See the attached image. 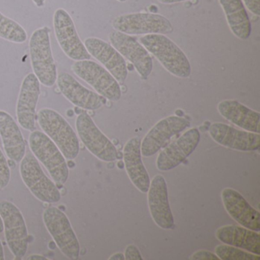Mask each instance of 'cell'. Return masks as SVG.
Segmentation results:
<instances>
[{
  "instance_id": "obj_23",
  "label": "cell",
  "mask_w": 260,
  "mask_h": 260,
  "mask_svg": "<svg viewBox=\"0 0 260 260\" xmlns=\"http://www.w3.org/2000/svg\"><path fill=\"white\" fill-rule=\"evenodd\" d=\"M217 111L225 119L237 127L259 134V112L249 109L236 100H223L217 105Z\"/></svg>"
},
{
  "instance_id": "obj_26",
  "label": "cell",
  "mask_w": 260,
  "mask_h": 260,
  "mask_svg": "<svg viewBox=\"0 0 260 260\" xmlns=\"http://www.w3.org/2000/svg\"><path fill=\"white\" fill-rule=\"evenodd\" d=\"M0 38L13 43L23 44L28 35L22 25L0 12Z\"/></svg>"
},
{
  "instance_id": "obj_2",
  "label": "cell",
  "mask_w": 260,
  "mask_h": 260,
  "mask_svg": "<svg viewBox=\"0 0 260 260\" xmlns=\"http://www.w3.org/2000/svg\"><path fill=\"white\" fill-rule=\"evenodd\" d=\"M37 121L44 133L60 149L68 160L76 159L80 153V142L71 124L54 109L44 108L38 112Z\"/></svg>"
},
{
  "instance_id": "obj_12",
  "label": "cell",
  "mask_w": 260,
  "mask_h": 260,
  "mask_svg": "<svg viewBox=\"0 0 260 260\" xmlns=\"http://www.w3.org/2000/svg\"><path fill=\"white\" fill-rule=\"evenodd\" d=\"M112 46L135 67L140 77L147 79L151 74L153 64L147 50L135 38L118 31L109 36Z\"/></svg>"
},
{
  "instance_id": "obj_25",
  "label": "cell",
  "mask_w": 260,
  "mask_h": 260,
  "mask_svg": "<svg viewBox=\"0 0 260 260\" xmlns=\"http://www.w3.org/2000/svg\"><path fill=\"white\" fill-rule=\"evenodd\" d=\"M224 12L231 32L240 40H247L252 27L247 12L242 0H218Z\"/></svg>"
},
{
  "instance_id": "obj_24",
  "label": "cell",
  "mask_w": 260,
  "mask_h": 260,
  "mask_svg": "<svg viewBox=\"0 0 260 260\" xmlns=\"http://www.w3.org/2000/svg\"><path fill=\"white\" fill-rule=\"evenodd\" d=\"M216 237L224 244L260 255V235L256 231L243 226L225 225L217 229Z\"/></svg>"
},
{
  "instance_id": "obj_14",
  "label": "cell",
  "mask_w": 260,
  "mask_h": 260,
  "mask_svg": "<svg viewBox=\"0 0 260 260\" xmlns=\"http://www.w3.org/2000/svg\"><path fill=\"white\" fill-rule=\"evenodd\" d=\"M200 140V132L197 128L193 127L187 131L159 153L156 168L162 172L176 168L194 151Z\"/></svg>"
},
{
  "instance_id": "obj_6",
  "label": "cell",
  "mask_w": 260,
  "mask_h": 260,
  "mask_svg": "<svg viewBox=\"0 0 260 260\" xmlns=\"http://www.w3.org/2000/svg\"><path fill=\"white\" fill-rule=\"evenodd\" d=\"M43 221L62 253L70 259H77L80 243L65 213L57 207H49L44 211Z\"/></svg>"
},
{
  "instance_id": "obj_18",
  "label": "cell",
  "mask_w": 260,
  "mask_h": 260,
  "mask_svg": "<svg viewBox=\"0 0 260 260\" xmlns=\"http://www.w3.org/2000/svg\"><path fill=\"white\" fill-rule=\"evenodd\" d=\"M83 44L89 54L100 62L118 83L125 81L128 74L127 63L112 45L98 38H88Z\"/></svg>"
},
{
  "instance_id": "obj_9",
  "label": "cell",
  "mask_w": 260,
  "mask_h": 260,
  "mask_svg": "<svg viewBox=\"0 0 260 260\" xmlns=\"http://www.w3.org/2000/svg\"><path fill=\"white\" fill-rule=\"evenodd\" d=\"M0 216L2 217L6 240L10 251L16 258H22L28 250V232L22 212L12 202L1 201Z\"/></svg>"
},
{
  "instance_id": "obj_36",
  "label": "cell",
  "mask_w": 260,
  "mask_h": 260,
  "mask_svg": "<svg viewBox=\"0 0 260 260\" xmlns=\"http://www.w3.org/2000/svg\"><path fill=\"white\" fill-rule=\"evenodd\" d=\"M5 259V254H4V246L2 245V242L0 240V260Z\"/></svg>"
},
{
  "instance_id": "obj_29",
  "label": "cell",
  "mask_w": 260,
  "mask_h": 260,
  "mask_svg": "<svg viewBox=\"0 0 260 260\" xmlns=\"http://www.w3.org/2000/svg\"><path fill=\"white\" fill-rule=\"evenodd\" d=\"M124 259L126 260H143L142 255L139 249L135 245L130 244L126 247L124 251Z\"/></svg>"
},
{
  "instance_id": "obj_15",
  "label": "cell",
  "mask_w": 260,
  "mask_h": 260,
  "mask_svg": "<svg viewBox=\"0 0 260 260\" xmlns=\"http://www.w3.org/2000/svg\"><path fill=\"white\" fill-rule=\"evenodd\" d=\"M41 94V83L34 74H28L21 85L16 105V117L21 127L28 132L36 130V109Z\"/></svg>"
},
{
  "instance_id": "obj_35",
  "label": "cell",
  "mask_w": 260,
  "mask_h": 260,
  "mask_svg": "<svg viewBox=\"0 0 260 260\" xmlns=\"http://www.w3.org/2000/svg\"><path fill=\"white\" fill-rule=\"evenodd\" d=\"M33 3L36 4V7H42L45 6L46 0H32Z\"/></svg>"
},
{
  "instance_id": "obj_13",
  "label": "cell",
  "mask_w": 260,
  "mask_h": 260,
  "mask_svg": "<svg viewBox=\"0 0 260 260\" xmlns=\"http://www.w3.org/2000/svg\"><path fill=\"white\" fill-rule=\"evenodd\" d=\"M189 121L185 118L171 115L158 121L147 132L141 141V155L150 157L156 154L175 135L190 127Z\"/></svg>"
},
{
  "instance_id": "obj_28",
  "label": "cell",
  "mask_w": 260,
  "mask_h": 260,
  "mask_svg": "<svg viewBox=\"0 0 260 260\" xmlns=\"http://www.w3.org/2000/svg\"><path fill=\"white\" fill-rule=\"evenodd\" d=\"M11 179V170L5 155L0 149V189L8 186Z\"/></svg>"
},
{
  "instance_id": "obj_27",
  "label": "cell",
  "mask_w": 260,
  "mask_h": 260,
  "mask_svg": "<svg viewBox=\"0 0 260 260\" xmlns=\"http://www.w3.org/2000/svg\"><path fill=\"white\" fill-rule=\"evenodd\" d=\"M215 254L221 260H259L260 255L243 250L231 245H219L216 246Z\"/></svg>"
},
{
  "instance_id": "obj_34",
  "label": "cell",
  "mask_w": 260,
  "mask_h": 260,
  "mask_svg": "<svg viewBox=\"0 0 260 260\" xmlns=\"http://www.w3.org/2000/svg\"><path fill=\"white\" fill-rule=\"evenodd\" d=\"M110 260H124V254L121 252H117V253L114 254L112 256L109 258Z\"/></svg>"
},
{
  "instance_id": "obj_16",
  "label": "cell",
  "mask_w": 260,
  "mask_h": 260,
  "mask_svg": "<svg viewBox=\"0 0 260 260\" xmlns=\"http://www.w3.org/2000/svg\"><path fill=\"white\" fill-rule=\"evenodd\" d=\"M208 132L216 143L226 148L252 152L258 150L260 147L259 134L238 130L223 123H213L210 125Z\"/></svg>"
},
{
  "instance_id": "obj_22",
  "label": "cell",
  "mask_w": 260,
  "mask_h": 260,
  "mask_svg": "<svg viewBox=\"0 0 260 260\" xmlns=\"http://www.w3.org/2000/svg\"><path fill=\"white\" fill-rule=\"evenodd\" d=\"M0 137L7 156L20 162L26 153L25 138L13 116L3 110H0Z\"/></svg>"
},
{
  "instance_id": "obj_7",
  "label": "cell",
  "mask_w": 260,
  "mask_h": 260,
  "mask_svg": "<svg viewBox=\"0 0 260 260\" xmlns=\"http://www.w3.org/2000/svg\"><path fill=\"white\" fill-rule=\"evenodd\" d=\"M112 26L115 31L129 36L170 34L173 31L170 21L162 15L135 13L120 15L115 18Z\"/></svg>"
},
{
  "instance_id": "obj_20",
  "label": "cell",
  "mask_w": 260,
  "mask_h": 260,
  "mask_svg": "<svg viewBox=\"0 0 260 260\" xmlns=\"http://www.w3.org/2000/svg\"><path fill=\"white\" fill-rule=\"evenodd\" d=\"M221 199L226 212L240 226L259 232V211L252 208L240 192L234 188H224Z\"/></svg>"
},
{
  "instance_id": "obj_31",
  "label": "cell",
  "mask_w": 260,
  "mask_h": 260,
  "mask_svg": "<svg viewBox=\"0 0 260 260\" xmlns=\"http://www.w3.org/2000/svg\"><path fill=\"white\" fill-rule=\"evenodd\" d=\"M242 1L250 13L255 16H259L260 0H242Z\"/></svg>"
},
{
  "instance_id": "obj_5",
  "label": "cell",
  "mask_w": 260,
  "mask_h": 260,
  "mask_svg": "<svg viewBox=\"0 0 260 260\" xmlns=\"http://www.w3.org/2000/svg\"><path fill=\"white\" fill-rule=\"evenodd\" d=\"M19 171L24 183L36 199L49 204L60 202L61 194L58 188L45 174L34 155L25 154L21 160Z\"/></svg>"
},
{
  "instance_id": "obj_30",
  "label": "cell",
  "mask_w": 260,
  "mask_h": 260,
  "mask_svg": "<svg viewBox=\"0 0 260 260\" xmlns=\"http://www.w3.org/2000/svg\"><path fill=\"white\" fill-rule=\"evenodd\" d=\"M191 260H219L216 254L207 250H199L194 252L190 257Z\"/></svg>"
},
{
  "instance_id": "obj_17",
  "label": "cell",
  "mask_w": 260,
  "mask_h": 260,
  "mask_svg": "<svg viewBox=\"0 0 260 260\" xmlns=\"http://www.w3.org/2000/svg\"><path fill=\"white\" fill-rule=\"evenodd\" d=\"M147 193L149 209L155 223L162 229L174 228V217L169 202L168 188L164 176L156 175L153 178Z\"/></svg>"
},
{
  "instance_id": "obj_21",
  "label": "cell",
  "mask_w": 260,
  "mask_h": 260,
  "mask_svg": "<svg viewBox=\"0 0 260 260\" xmlns=\"http://www.w3.org/2000/svg\"><path fill=\"white\" fill-rule=\"evenodd\" d=\"M141 140L139 137L131 138L124 147V167L131 182L143 193L147 192L150 179L141 159Z\"/></svg>"
},
{
  "instance_id": "obj_4",
  "label": "cell",
  "mask_w": 260,
  "mask_h": 260,
  "mask_svg": "<svg viewBox=\"0 0 260 260\" xmlns=\"http://www.w3.org/2000/svg\"><path fill=\"white\" fill-rule=\"evenodd\" d=\"M30 150L46 168L54 182L63 185L70 172L66 158L52 140L40 131H33L28 138Z\"/></svg>"
},
{
  "instance_id": "obj_3",
  "label": "cell",
  "mask_w": 260,
  "mask_h": 260,
  "mask_svg": "<svg viewBox=\"0 0 260 260\" xmlns=\"http://www.w3.org/2000/svg\"><path fill=\"white\" fill-rule=\"evenodd\" d=\"M51 30L48 27L38 28L29 40L30 57L35 75L41 84L52 87L57 81V70L51 49Z\"/></svg>"
},
{
  "instance_id": "obj_37",
  "label": "cell",
  "mask_w": 260,
  "mask_h": 260,
  "mask_svg": "<svg viewBox=\"0 0 260 260\" xmlns=\"http://www.w3.org/2000/svg\"><path fill=\"white\" fill-rule=\"evenodd\" d=\"M4 223H3L2 217H1V216H0V234H1L2 232H4Z\"/></svg>"
},
{
  "instance_id": "obj_33",
  "label": "cell",
  "mask_w": 260,
  "mask_h": 260,
  "mask_svg": "<svg viewBox=\"0 0 260 260\" xmlns=\"http://www.w3.org/2000/svg\"><path fill=\"white\" fill-rule=\"evenodd\" d=\"M158 2L160 4H166V5H169V4H178V3L185 2V1H188V0H157Z\"/></svg>"
},
{
  "instance_id": "obj_19",
  "label": "cell",
  "mask_w": 260,
  "mask_h": 260,
  "mask_svg": "<svg viewBox=\"0 0 260 260\" xmlns=\"http://www.w3.org/2000/svg\"><path fill=\"white\" fill-rule=\"evenodd\" d=\"M56 82L63 96L77 107L86 110H97L104 104L101 95L83 86L68 73L57 74Z\"/></svg>"
},
{
  "instance_id": "obj_32",
  "label": "cell",
  "mask_w": 260,
  "mask_h": 260,
  "mask_svg": "<svg viewBox=\"0 0 260 260\" xmlns=\"http://www.w3.org/2000/svg\"><path fill=\"white\" fill-rule=\"evenodd\" d=\"M28 260H48L49 258L45 257V255H39V254H34V255H29L27 258Z\"/></svg>"
},
{
  "instance_id": "obj_1",
  "label": "cell",
  "mask_w": 260,
  "mask_h": 260,
  "mask_svg": "<svg viewBox=\"0 0 260 260\" xmlns=\"http://www.w3.org/2000/svg\"><path fill=\"white\" fill-rule=\"evenodd\" d=\"M140 43L160 64L175 77L188 78L191 74V64L182 49L165 35H146Z\"/></svg>"
},
{
  "instance_id": "obj_10",
  "label": "cell",
  "mask_w": 260,
  "mask_h": 260,
  "mask_svg": "<svg viewBox=\"0 0 260 260\" xmlns=\"http://www.w3.org/2000/svg\"><path fill=\"white\" fill-rule=\"evenodd\" d=\"M76 129L86 149L100 160L113 162L118 159L116 147L87 113L83 112L77 116Z\"/></svg>"
},
{
  "instance_id": "obj_8",
  "label": "cell",
  "mask_w": 260,
  "mask_h": 260,
  "mask_svg": "<svg viewBox=\"0 0 260 260\" xmlns=\"http://www.w3.org/2000/svg\"><path fill=\"white\" fill-rule=\"evenodd\" d=\"M73 72L92 86L95 92L112 102L120 100L121 89L115 77L98 63L90 60H79L72 65Z\"/></svg>"
},
{
  "instance_id": "obj_11",
  "label": "cell",
  "mask_w": 260,
  "mask_h": 260,
  "mask_svg": "<svg viewBox=\"0 0 260 260\" xmlns=\"http://www.w3.org/2000/svg\"><path fill=\"white\" fill-rule=\"evenodd\" d=\"M54 28L60 48L71 60H90L91 55L79 37L75 24L69 13L58 9L54 15Z\"/></svg>"
},
{
  "instance_id": "obj_38",
  "label": "cell",
  "mask_w": 260,
  "mask_h": 260,
  "mask_svg": "<svg viewBox=\"0 0 260 260\" xmlns=\"http://www.w3.org/2000/svg\"><path fill=\"white\" fill-rule=\"evenodd\" d=\"M118 2H121V3H124V2H126V1H127V0H118Z\"/></svg>"
}]
</instances>
